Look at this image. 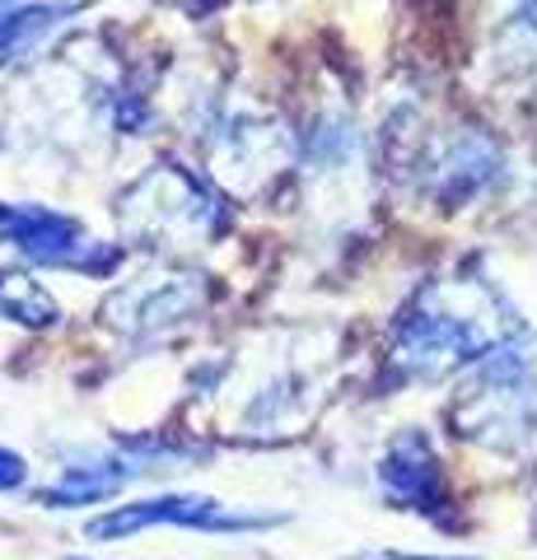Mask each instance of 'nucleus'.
Instances as JSON below:
<instances>
[{
  "label": "nucleus",
  "instance_id": "4",
  "mask_svg": "<svg viewBox=\"0 0 537 560\" xmlns=\"http://www.w3.org/2000/svg\"><path fill=\"white\" fill-rule=\"evenodd\" d=\"M127 471L122 467H66L57 486L43 490V504H51V510H75V504H94V500H108L117 486H122Z\"/></svg>",
  "mask_w": 537,
  "mask_h": 560
},
{
  "label": "nucleus",
  "instance_id": "1",
  "mask_svg": "<svg viewBox=\"0 0 537 560\" xmlns=\"http://www.w3.org/2000/svg\"><path fill=\"white\" fill-rule=\"evenodd\" d=\"M160 523L206 528V533H248V528H267L271 518H234V514H224L220 500H206V495H164V500L122 504V510L94 518L90 537H127L136 528H160Z\"/></svg>",
  "mask_w": 537,
  "mask_h": 560
},
{
  "label": "nucleus",
  "instance_id": "5",
  "mask_svg": "<svg viewBox=\"0 0 537 560\" xmlns=\"http://www.w3.org/2000/svg\"><path fill=\"white\" fill-rule=\"evenodd\" d=\"M28 477V467L20 453H10V448H0V490H14V486H24Z\"/></svg>",
  "mask_w": 537,
  "mask_h": 560
},
{
  "label": "nucleus",
  "instance_id": "3",
  "mask_svg": "<svg viewBox=\"0 0 537 560\" xmlns=\"http://www.w3.org/2000/svg\"><path fill=\"white\" fill-rule=\"evenodd\" d=\"M378 481H384V495L407 504V510H430V500L440 495V467H435V453L421 434H402L384 467H378Z\"/></svg>",
  "mask_w": 537,
  "mask_h": 560
},
{
  "label": "nucleus",
  "instance_id": "2",
  "mask_svg": "<svg viewBox=\"0 0 537 560\" xmlns=\"http://www.w3.org/2000/svg\"><path fill=\"white\" fill-rule=\"evenodd\" d=\"M5 238L33 261H51V267H84V243L80 224L57 215V210H43V206H20L5 215Z\"/></svg>",
  "mask_w": 537,
  "mask_h": 560
}]
</instances>
